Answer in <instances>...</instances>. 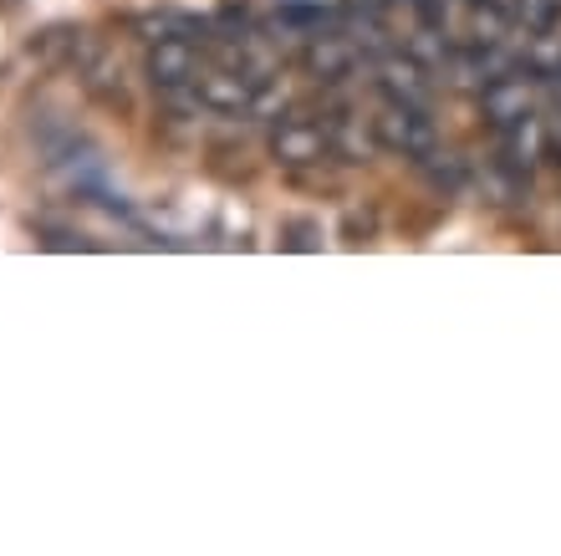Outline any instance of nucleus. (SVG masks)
<instances>
[{
  "label": "nucleus",
  "instance_id": "nucleus-2",
  "mask_svg": "<svg viewBox=\"0 0 561 556\" xmlns=\"http://www.w3.org/2000/svg\"><path fill=\"white\" fill-rule=\"evenodd\" d=\"M255 82H261V77H251L245 67H236V61H215V67L205 61L199 77L190 82V92L209 117H251Z\"/></svg>",
  "mask_w": 561,
  "mask_h": 556
},
{
  "label": "nucleus",
  "instance_id": "nucleus-3",
  "mask_svg": "<svg viewBox=\"0 0 561 556\" xmlns=\"http://www.w3.org/2000/svg\"><path fill=\"white\" fill-rule=\"evenodd\" d=\"M271 159L280 163V169H317V163L332 159V144H327V123H317V117L307 113H286L271 123Z\"/></svg>",
  "mask_w": 561,
  "mask_h": 556
},
{
  "label": "nucleus",
  "instance_id": "nucleus-9",
  "mask_svg": "<svg viewBox=\"0 0 561 556\" xmlns=\"http://www.w3.org/2000/svg\"><path fill=\"white\" fill-rule=\"evenodd\" d=\"M547 138H551V123L541 113L516 117L511 128H501V163L516 169L520 179H531L547 163Z\"/></svg>",
  "mask_w": 561,
  "mask_h": 556
},
{
  "label": "nucleus",
  "instance_id": "nucleus-12",
  "mask_svg": "<svg viewBox=\"0 0 561 556\" xmlns=\"http://www.w3.org/2000/svg\"><path fill=\"white\" fill-rule=\"evenodd\" d=\"M511 21L520 26V36H541V31H561V0H516Z\"/></svg>",
  "mask_w": 561,
  "mask_h": 556
},
{
  "label": "nucleus",
  "instance_id": "nucleus-15",
  "mask_svg": "<svg viewBox=\"0 0 561 556\" xmlns=\"http://www.w3.org/2000/svg\"><path fill=\"white\" fill-rule=\"evenodd\" d=\"M547 159H551V163H557V169H561V117H557V123H551V138H547Z\"/></svg>",
  "mask_w": 561,
  "mask_h": 556
},
{
  "label": "nucleus",
  "instance_id": "nucleus-8",
  "mask_svg": "<svg viewBox=\"0 0 561 556\" xmlns=\"http://www.w3.org/2000/svg\"><path fill=\"white\" fill-rule=\"evenodd\" d=\"M322 123H327V144H332V159L342 163H373L378 154V138H373V117L363 123L353 103H327L322 107Z\"/></svg>",
  "mask_w": 561,
  "mask_h": 556
},
{
  "label": "nucleus",
  "instance_id": "nucleus-7",
  "mask_svg": "<svg viewBox=\"0 0 561 556\" xmlns=\"http://www.w3.org/2000/svg\"><path fill=\"white\" fill-rule=\"evenodd\" d=\"M199 67H205V46L190 42V36H159V42H148L144 72L159 92H184L199 77Z\"/></svg>",
  "mask_w": 561,
  "mask_h": 556
},
{
  "label": "nucleus",
  "instance_id": "nucleus-10",
  "mask_svg": "<svg viewBox=\"0 0 561 556\" xmlns=\"http://www.w3.org/2000/svg\"><path fill=\"white\" fill-rule=\"evenodd\" d=\"M470 184L485 194V205H495V209L520 205V200H526V190H531V179H520L516 169H505L501 159L485 163V169H470Z\"/></svg>",
  "mask_w": 561,
  "mask_h": 556
},
{
  "label": "nucleus",
  "instance_id": "nucleus-1",
  "mask_svg": "<svg viewBox=\"0 0 561 556\" xmlns=\"http://www.w3.org/2000/svg\"><path fill=\"white\" fill-rule=\"evenodd\" d=\"M373 138H378V154H393V159L409 163H424L439 148V128L428 123L424 107H403V103L373 107Z\"/></svg>",
  "mask_w": 561,
  "mask_h": 556
},
{
  "label": "nucleus",
  "instance_id": "nucleus-17",
  "mask_svg": "<svg viewBox=\"0 0 561 556\" xmlns=\"http://www.w3.org/2000/svg\"><path fill=\"white\" fill-rule=\"evenodd\" d=\"M551 98H557V117H561V77L551 82Z\"/></svg>",
  "mask_w": 561,
  "mask_h": 556
},
{
  "label": "nucleus",
  "instance_id": "nucleus-14",
  "mask_svg": "<svg viewBox=\"0 0 561 556\" xmlns=\"http://www.w3.org/2000/svg\"><path fill=\"white\" fill-rule=\"evenodd\" d=\"M342 5H353V11H373V15H388L393 5H403V0H342Z\"/></svg>",
  "mask_w": 561,
  "mask_h": 556
},
{
  "label": "nucleus",
  "instance_id": "nucleus-11",
  "mask_svg": "<svg viewBox=\"0 0 561 556\" xmlns=\"http://www.w3.org/2000/svg\"><path fill=\"white\" fill-rule=\"evenodd\" d=\"M419 169H424V179L434 184V190H444V194H459L465 184H470V163L459 159V154H444V148H434Z\"/></svg>",
  "mask_w": 561,
  "mask_h": 556
},
{
  "label": "nucleus",
  "instance_id": "nucleus-16",
  "mask_svg": "<svg viewBox=\"0 0 561 556\" xmlns=\"http://www.w3.org/2000/svg\"><path fill=\"white\" fill-rule=\"evenodd\" d=\"M470 5H495V11H511L516 0H470Z\"/></svg>",
  "mask_w": 561,
  "mask_h": 556
},
{
  "label": "nucleus",
  "instance_id": "nucleus-4",
  "mask_svg": "<svg viewBox=\"0 0 561 556\" xmlns=\"http://www.w3.org/2000/svg\"><path fill=\"white\" fill-rule=\"evenodd\" d=\"M368 67H373V88H378V98H383V103L424 107V113H428L439 77L428 72L419 57H409V52H383V57H373Z\"/></svg>",
  "mask_w": 561,
  "mask_h": 556
},
{
  "label": "nucleus",
  "instance_id": "nucleus-6",
  "mask_svg": "<svg viewBox=\"0 0 561 556\" xmlns=\"http://www.w3.org/2000/svg\"><path fill=\"white\" fill-rule=\"evenodd\" d=\"M363 57H357V46L342 36V31H311L307 42H301V72L317 82V88H342V82H353Z\"/></svg>",
  "mask_w": 561,
  "mask_h": 556
},
{
  "label": "nucleus",
  "instance_id": "nucleus-13",
  "mask_svg": "<svg viewBox=\"0 0 561 556\" xmlns=\"http://www.w3.org/2000/svg\"><path fill=\"white\" fill-rule=\"evenodd\" d=\"M280 250H322L317 220H280Z\"/></svg>",
  "mask_w": 561,
  "mask_h": 556
},
{
  "label": "nucleus",
  "instance_id": "nucleus-5",
  "mask_svg": "<svg viewBox=\"0 0 561 556\" xmlns=\"http://www.w3.org/2000/svg\"><path fill=\"white\" fill-rule=\"evenodd\" d=\"M541 88H547V82H541L531 67H511V72H501L495 82H485V88L474 92V98H480V117H485L495 133L511 128L516 117L536 113V103H541Z\"/></svg>",
  "mask_w": 561,
  "mask_h": 556
}]
</instances>
